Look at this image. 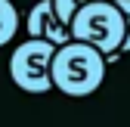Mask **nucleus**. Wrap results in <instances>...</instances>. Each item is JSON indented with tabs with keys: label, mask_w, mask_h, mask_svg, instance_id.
Masks as SVG:
<instances>
[{
	"label": "nucleus",
	"mask_w": 130,
	"mask_h": 127,
	"mask_svg": "<svg viewBox=\"0 0 130 127\" xmlns=\"http://www.w3.org/2000/svg\"><path fill=\"white\" fill-rule=\"evenodd\" d=\"M87 3H93V0H53V9H56V15L68 25L71 19H74V12L80 9V6H87Z\"/></svg>",
	"instance_id": "obj_6"
},
{
	"label": "nucleus",
	"mask_w": 130,
	"mask_h": 127,
	"mask_svg": "<svg viewBox=\"0 0 130 127\" xmlns=\"http://www.w3.org/2000/svg\"><path fill=\"white\" fill-rule=\"evenodd\" d=\"M28 37L46 40V43H53V46H62V43L71 40V31L56 15L53 0H40V3L31 6V12H28Z\"/></svg>",
	"instance_id": "obj_4"
},
{
	"label": "nucleus",
	"mask_w": 130,
	"mask_h": 127,
	"mask_svg": "<svg viewBox=\"0 0 130 127\" xmlns=\"http://www.w3.org/2000/svg\"><path fill=\"white\" fill-rule=\"evenodd\" d=\"M53 53L56 46L46 43V40H22L19 46L12 50L9 56V77L12 84L25 90V93H50L53 90V81H50V62H53Z\"/></svg>",
	"instance_id": "obj_3"
},
{
	"label": "nucleus",
	"mask_w": 130,
	"mask_h": 127,
	"mask_svg": "<svg viewBox=\"0 0 130 127\" xmlns=\"http://www.w3.org/2000/svg\"><path fill=\"white\" fill-rule=\"evenodd\" d=\"M68 31H71V40H80L93 50H99L108 62L121 53L127 25L115 0H93L74 12V19L68 22Z\"/></svg>",
	"instance_id": "obj_2"
},
{
	"label": "nucleus",
	"mask_w": 130,
	"mask_h": 127,
	"mask_svg": "<svg viewBox=\"0 0 130 127\" xmlns=\"http://www.w3.org/2000/svg\"><path fill=\"white\" fill-rule=\"evenodd\" d=\"M19 31V12H15L12 0H0V46L9 43Z\"/></svg>",
	"instance_id": "obj_5"
},
{
	"label": "nucleus",
	"mask_w": 130,
	"mask_h": 127,
	"mask_svg": "<svg viewBox=\"0 0 130 127\" xmlns=\"http://www.w3.org/2000/svg\"><path fill=\"white\" fill-rule=\"evenodd\" d=\"M121 15H124V25H127V34H124V43H121V53H130V0H115Z\"/></svg>",
	"instance_id": "obj_7"
},
{
	"label": "nucleus",
	"mask_w": 130,
	"mask_h": 127,
	"mask_svg": "<svg viewBox=\"0 0 130 127\" xmlns=\"http://www.w3.org/2000/svg\"><path fill=\"white\" fill-rule=\"evenodd\" d=\"M105 68H108V62L99 50H93L80 40H68V43L56 46V53H53L50 81L59 93L77 99V96H90L102 87Z\"/></svg>",
	"instance_id": "obj_1"
}]
</instances>
